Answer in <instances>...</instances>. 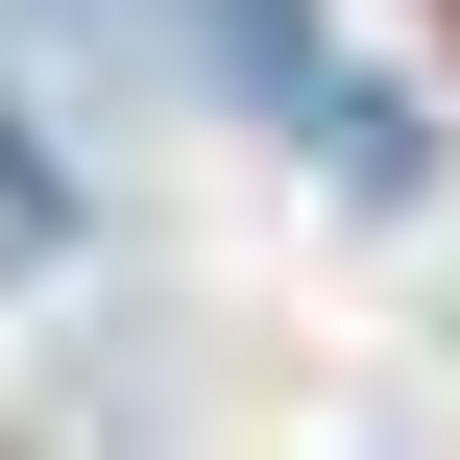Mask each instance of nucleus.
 I'll return each mask as SVG.
<instances>
[{"label":"nucleus","instance_id":"f257e3e1","mask_svg":"<svg viewBox=\"0 0 460 460\" xmlns=\"http://www.w3.org/2000/svg\"><path fill=\"white\" fill-rule=\"evenodd\" d=\"M49 243H73V170H49L24 121H0V267H49Z\"/></svg>","mask_w":460,"mask_h":460}]
</instances>
